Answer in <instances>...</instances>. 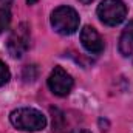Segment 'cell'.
Masks as SVG:
<instances>
[{
    "instance_id": "cell-2",
    "label": "cell",
    "mask_w": 133,
    "mask_h": 133,
    "mask_svg": "<svg viewBox=\"0 0 133 133\" xmlns=\"http://www.w3.org/2000/svg\"><path fill=\"white\" fill-rule=\"evenodd\" d=\"M51 26L62 36H70L79 28V14L70 6H59L51 12Z\"/></svg>"
},
{
    "instance_id": "cell-4",
    "label": "cell",
    "mask_w": 133,
    "mask_h": 133,
    "mask_svg": "<svg viewBox=\"0 0 133 133\" xmlns=\"http://www.w3.org/2000/svg\"><path fill=\"white\" fill-rule=\"evenodd\" d=\"M30 46V28L26 23H20L8 39V51L12 57H22Z\"/></svg>"
},
{
    "instance_id": "cell-7",
    "label": "cell",
    "mask_w": 133,
    "mask_h": 133,
    "mask_svg": "<svg viewBox=\"0 0 133 133\" xmlns=\"http://www.w3.org/2000/svg\"><path fill=\"white\" fill-rule=\"evenodd\" d=\"M119 53L125 57L133 56V20L129 22L119 37Z\"/></svg>"
},
{
    "instance_id": "cell-8",
    "label": "cell",
    "mask_w": 133,
    "mask_h": 133,
    "mask_svg": "<svg viewBox=\"0 0 133 133\" xmlns=\"http://www.w3.org/2000/svg\"><path fill=\"white\" fill-rule=\"evenodd\" d=\"M11 23V14L8 9L5 8H0V33H3L5 30H8Z\"/></svg>"
},
{
    "instance_id": "cell-6",
    "label": "cell",
    "mask_w": 133,
    "mask_h": 133,
    "mask_svg": "<svg viewBox=\"0 0 133 133\" xmlns=\"http://www.w3.org/2000/svg\"><path fill=\"white\" fill-rule=\"evenodd\" d=\"M81 43L91 54H99V53L104 51V40H102L101 34L90 25L82 28V31H81Z\"/></svg>"
},
{
    "instance_id": "cell-3",
    "label": "cell",
    "mask_w": 133,
    "mask_h": 133,
    "mask_svg": "<svg viewBox=\"0 0 133 133\" xmlns=\"http://www.w3.org/2000/svg\"><path fill=\"white\" fill-rule=\"evenodd\" d=\"M99 20L107 26H116L127 17V6L121 0H102L96 9Z\"/></svg>"
},
{
    "instance_id": "cell-10",
    "label": "cell",
    "mask_w": 133,
    "mask_h": 133,
    "mask_svg": "<svg viewBox=\"0 0 133 133\" xmlns=\"http://www.w3.org/2000/svg\"><path fill=\"white\" fill-rule=\"evenodd\" d=\"M73 133H90V132H88V130H85V129H76Z\"/></svg>"
},
{
    "instance_id": "cell-12",
    "label": "cell",
    "mask_w": 133,
    "mask_h": 133,
    "mask_svg": "<svg viewBox=\"0 0 133 133\" xmlns=\"http://www.w3.org/2000/svg\"><path fill=\"white\" fill-rule=\"evenodd\" d=\"M26 2H28V5H33V3H36V2H37V0H26Z\"/></svg>"
},
{
    "instance_id": "cell-11",
    "label": "cell",
    "mask_w": 133,
    "mask_h": 133,
    "mask_svg": "<svg viewBox=\"0 0 133 133\" xmlns=\"http://www.w3.org/2000/svg\"><path fill=\"white\" fill-rule=\"evenodd\" d=\"M79 2H81V3H84V5H88V3H91L93 0H79Z\"/></svg>"
},
{
    "instance_id": "cell-1",
    "label": "cell",
    "mask_w": 133,
    "mask_h": 133,
    "mask_svg": "<svg viewBox=\"0 0 133 133\" xmlns=\"http://www.w3.org/2000/svg\"><path fill=\"white\" fill-rule=\"evenodd\" d=\"M9 121L16 129L23 132H39L46 125V118L42 115V111L30 107L14 110L9 115Z\"/></svg>"
},
{
    "instance_id": "cell-9",
    "label": "cell",
    "mask_w": 133,
    "mask_h": 133,
    "mask_svg": "<svg viewBox=\"0 0 133 133\" xmlns=\"http://www.w3.org/2000/svg\"><path fill=\"white\" fill-rule=\"evenodd\" d=\"M11 77V73H9V68L6 66V64H3L0 61V87H3L5 84H8Z\"/></svg>"
},
{
    "instance_id": "cell-5",
    "label": "cell",
    "mask_w": 133,
    "mask_h": 133,
    "mask_svg": "<svg viewBox=\"0 0 133 133\" xmlns=\"http://www.w3.org/2000/svg\"><path fill=\"white\" fill-rule=\"evenodd\" d=\"M73 77L70 73H66L62 66H54L51 74L48 76V88L56 96H66L73 88Z\"/></svg>"
}]
</instances>
